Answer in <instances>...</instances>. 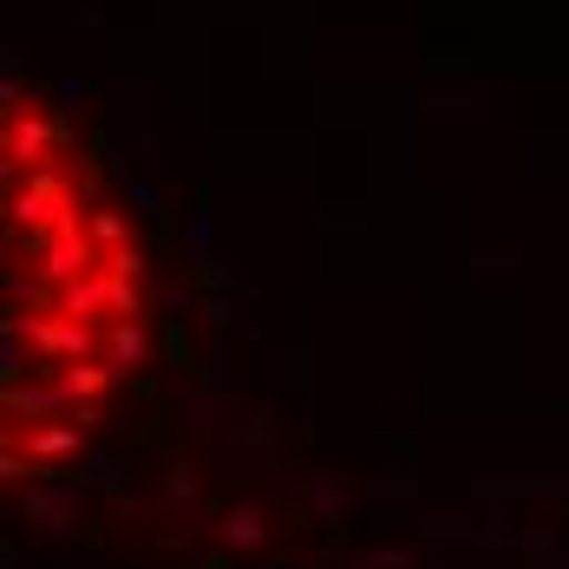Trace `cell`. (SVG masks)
I'll return each instance as SVG.
<instances>
[{
	"label": "cell",
	"mask_w": 569,
	"mask_h": 569,
	"mask_svg": "<svg viewBox=\"0 0 569 569\" xmlns=\"http://www.w3.org/2000/svg\"><path fill=\"white\" fill-rule=\"evenodd\" d=\"M79 210H72V190H66V177L59 171H27V190L13 183V197H7V223L13 229H59L72 223Z\"/></svg>",
	"instance_id": "6da1fadb"
},
{
	"label": "cell",
	"mask_w": 569,
	"mask_h": 569,
	"mask_svg": "<svg viewBox=\"0 0 569 569\" xmlns=\"http://www.w3.org/2000/svg\"><path fill=\"white\" fill-rule=\"evenodd\" d=\"M92 269H106V256L92 249V236L79 229V217L59 223L53 236H47V249H40V276L66 288V282H79V276H92Z\"/></svg>",
	"instance_id": "7a4b0ae2"
},
{
	"label": "cell",
	"mask_w": 569,
	"mask_h": 569,
	"mask_svg": "<svg viewBox=\"0 0 569 569\" xmlns=\"http://www.w3.org/2000/svg\"><path fill=\"white\" fill-rule=\"evenodd\" d=\"M33 341H40V373H59L92 353V328L72 315H53V321H33Z\"/></svg>",
	"instance_id": "3957f363"
},
{
	"label": "cell",
	"mask_w": 569,
	"mask_h": 569,
	"mask_svg": "<svg viewBox=\"0 0 569 569\" xmlns=\"http://www.w3.org/2000/svg\"><path fill=\"white\" fill-rule=\"evenodd\" d=\"M59 412H72V393L59 387V373L13 380V387H7V419H27V426H40V419H59Z\"/></svg>",
	"instance_id": "277c9868"
},
{
	"label": "cell",
	"mask_w": 569,
	"mask_h": 569,
	"mask_svg": "<svg viewBox=\"0 0 569 569\" xmlns=\"http://www.w3.org/2000/svg\"><path fill=\"white\" fill-rule=\"evenodd\" d=\"M27 523L40 530H72V511H79V478L72 485H47V478H27Z\"/></svg>",
	"instance_id": "5b68a950"
},
{
	"label": "cell",
	"mask_w": 569,
	"mask_h": 569,
	"mask_svg": "<svg viewBox=\"0 0 569 569\" xmlns=\"http://www.w3.org/2000/svg\"><path fill=\"white\" fill-rule=\"evenodd\" d=\"M112 288H118L112 269H92V276H79V282L59 288V315H72V321H92L99 308H112Z\"/></svg>",
	"instance_id": "8992f818"
},
{
	"label": "cell",
	"mask_w": 569,
	"mask_h": 569,
	"mask_svg": "<svg viewBox=\"0 0 569 569\" xmlns=\"http://www.w3.org/2000/svg\"><path fill=\"white\" fill-rule=\"evenodd\" d=\"M13 432V426H7ZM20 446H27V458H79V446H86V426H72V419H59V426H27V432H13Z\"/></svg>",
	"instance_id": "52a82bcc"
},
{
	"label": "cell",
	"mask_w": 569,
	"mask_h": 569,
	"mask_svg": "<svg viewBox=\"0 0 569 569\" xmlns=\"http://www.w3.org/2000/svg\"><path fill=\"white\" fill-rule=\"evenodd\" d=\"M223 393H210V387H197V393H183L177 399V419L190 426V432H203V439H223L229 426H223Z\"/></svg>",
	"instance_id": "ba28073f"
},
{
	"label": "cell",
	"mask_w": 569,
	"mask_h": 569,
	"mask_svg": "<svg viewBox=\"0 0 569 569\" xmlns=\"http://www.w3.org/2000/svg\"><path fill=\"white\" fill-rule=\"evenodd\" d=\"M301 491H308V505H315L321 523H335V517L347 511V498H353V485H347L341 471H308V485H301Z\"/></svg>",
	"instance_id": "9c48e42d"
},
{
	"label": "cell",
	"mask_w": 569,
	"mask_h": 569,
	"mask_svg": "<svg viewBox=\"0 0 569 569\" xmlns=\"http://www.w3.org/2000/svg\"><path fill=\"white\" fill-rule=\"evenodd\" d=\"M144 360H151V335H144V321H112L106 367H144Z\"/></svg>",
	"instance_id": "30bf717a"
},
{
	"label": "cell",
	"mask_w": 569,
	"mask_h": 569,
	"mask_svg": "<svg viewBox=\"0 0 569 569\" xmlns=\"http://www.w3.org/2000/svg\"><path fill=\"white\" fill-rule=\"evenodd\" d=\"M223 543L229 550H262V543H269V517L256 511V505H236V511L223 517Z\"/></svg>",
	"instance_id": "8fae6325"
},
{
	"label": "cell",
	"mask_w": 569,
	"mask_h": 569,
	"mask_svg": "<svg viewBox=\"0 0 569 569\" xmlns=\"http://www.w3.org/2000/svg\"><path fill=\"white\" fill-rule=\"evenodd\" d=\"M118 190H124L131 217H144V223H158V217H164V190H158V177H131V171H118Z\"/></svg>",
	"instance_id": "7c38bea8"
},
{
	"label": "cell",
	"mask_w": 569,
	"mask_h": 569,
	"mask_svg": "<svg viewBox=\"0 0 569 569\" xmlns=\"http://www.w3.org/2000/svg\"><path fill=\"white\" fill-rule=\"evenodd\" d=\"M112 373H118V367H86V360H72V367H59V387H66L72 406H79V399L106 393V387H112Z\"/></svg>",
	"instance_id": "4fadbf2b"
},
{
	"label": "cell",
	"mask_w": 569,
	"mask_h": 569,
	"mask_svg": "<svg viewBox=\"0 0 569 569\" xmlns=\"http://www.w3.org/2000/svg\"><path fill=\"white\" fill-rule=\"evenodd\" d=\"M183 256L197 269H217V210H197L190 217V236H183Z\"/></svg>",
	"instance_id": "5bb4252c"
},
{
	"label": "cell",
	"mask_w": 569,
	"mask_h": 569,
	"mask_svg": "<svg viewBox=\"0 0 569 569\" xmlns=\"http://www.w3.org/2000/svg\"><path fill=\"white\" fill-rule=\"evenodd\" d=\"M40 367H27V353H20V328H0V380L13 387V380H33Z\"/></svg>",
	"instance_id": "9a60e30c"
},
{
	"label": "cell",
	"mask_w": 569,
	"mask_h": 569,
	"mask_svg": "<svg viewBox=\"0 0 569 569\" xmlns=\"http://www.w3.org/2000/svg\"><path fill=\"white\" fill-rule=\"evenodd\" d=\"M106 269L124 276V282H144V276H151V256H144V249H131V242H118V249H106Z\"/></svg>",
	"instance_id": "2e32d148"
},
{
	"label": "cell",
	"mask_w": 569,
	"mask_h": 569,
	"mask_svg": "<svg viewBox=\"0 0 569 569\" xmlns=\"http://www.w3.org/2000/svg\"><path fill=\"white\" fill-rule=\"evenodd\" d=\"M53 92H59V112H66V118H86V112H92V86H86V79H59Z\"/></svg>",
	"instance_id": "e0dca14e"
},
{
	"label": "cell",
	"mask_w": 569,
	"mask_h": 569,
	"mask_svg": "<svg viewBox=\"0 0 569 569\" xmlns=\"http://www.w3.org/2000/svg\"><path fill=\"white\" fill-rule=\"evenodd\" d=\"M86 236H92L99 249H118V242H124V217H118V210H92V223H86Z\"/></svg>",
	"instance_id": "ac0fdd59"
},
{
	"label": "cell",
	"mask_w": 569,
	"mask_h": 569,
	"mask_svg": "<svg viewBox=\"0 0 569 569\" xmlns=\"http://www.w3.org/2000/svg\"><path fill=\"white\" fill-rule=\"evenodd\" d=\"M353 569H412V557H406V550H360Z\"/></svg>",
	"instance_id": "d6986e66"
},
{
	"label": "cell",
	"mask_w": 569,
	"mask_h": 569,
	"mask_svg": "<svg viewBox=\"0 0 569 569\" xmlns=\"http://www.w3.org/2000/svg\"><path fill=\"white\" fill-rule=\"evenodd\" d=\"M426 537H465V517H426Z\"/></svg>",
	"instance_id": "ffe728a7"
},
{
	"label": "cell",
	"mask_w": 569,
	"mask_h": 569,
	"mask_svg": "<svg viewBox=\"0 0 569 569\" xmlns=\"http://www.w3.org/2000/svg\"><path fill=\"white\" fill-rule=\"evenodd\" d=\"M158 308H171V315H183V308H190V288H158Z\"/></svg>",
	"instance_id": "44dd1931"
},
{
	"label": "cell",
	"mask_w": 569,
	"mask_h": 569,
	"mask_svg": "<svg viewBox=\"0 0 569 569\" xmlns=\"http://www.w3.org/2000/svg\"><path fill=\"white\" fill-rule=\"evenodd\" d=\"M203 321H210V328H229V301H223V295H210V301H203Z\"/></svg>",
	"instance_id": "7402d4cb"
}]
</instances>
